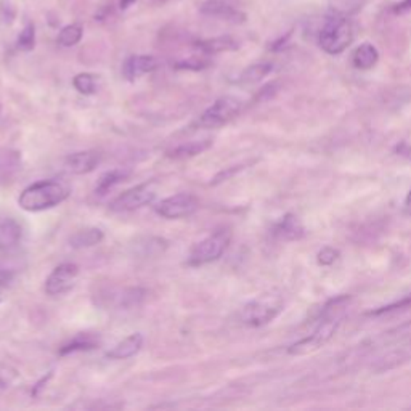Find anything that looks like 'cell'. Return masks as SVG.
Listing matches in <instances>:
<instances>
[{"label":"cell","instance_id":"6da1fadb","mask_svg":"<svg viewBox=\"0 0 411 411\" xmlns=\"http://www.w3.org/2000/svg\"><path fill=\"white\" fill-rule=\"evenodd\" d=\"M70 188L57 180H41L26 186L18 198V204L26 213H41L66 201Z\"/></svg>","mask_w":411,"mask_h":411},{"label":"cell","instance_id":"7a4b0ae2","mask_svg":"<svg viewBox=\"0 0 411 411\" xmlns=\"http://www.w3.org/2000/svg\"><path fill=\"white\" fill-rule=\"evenodd\" d=\"M284 309V297L282 292L269 291L264 292L247 302L241 310V321L246 326L260 328L269 325L277 316L283 312Z\"/></svg>","mask_w":411,"mask_h":411},{"label":"cell","instance_id":"3957f363","mask_svg":"<svg viewBox=\"0 0 411 411\" xmlns=\"http://www.w3.org/2000/svg\"><path fill=\"white\" fill-rule=\"evenodd\" d=\"M353 26L347 16L334 14L323 24L319 36L320 47L329 55H339L353 42Z\"/></svg>","mask_w":411,"mask_h":411},{"label":"cell","instance_id":"277c9868","mask_svg":"<svg viewBox=\"0 0 411 411\" xmlns=\"http://www.w3.org/2000/svg\"><path fill=\"white\" fill-rule=\"evenodd\" d=\"M230 240H232V233H230L228 228L217 230V232L206 236L204 240L196 242V245L191 247L186 264L190 267H201L215 262V260H219L223 252L227 251Z\"/></svg>","mask_w":411,"mask_h":411},{"label":"cell","instance_id":"5b68a950","mask_svg":"<svg viewBox=\"0 0 411 411\" xmlns=\"http://www.w3.org/2000/svg\"><path fill=\"white\" fill-rule=\"evenodd\" d=\"M241 100L236 97H220L198 117L195 126L199 129H217L232 121L241 111Z\"/></svg>","mask_w":411,"mask_h":411},{"label":"cell","instance_id":"8992f818","mask_svg":"<svg viewBox=\"0 0 411 411\" xmlns=\"http://www.w3.org/2000/svg\"><path fill=\"white\" fill-rule=\"evenodd\" d=\"M341 325V316L329 314L325 319L320 321V325L315 328V331L307 336V338L301 339L296 344H292L288 352L291 355H305V353H312L315 351H319L320 347H323L326 342L333 338L336 329Z\"/></svg>","mask_w":411,"mask_h":411},{"label":"cell","instance_id":"52a82bcc","mask_svg":"<svg viewBox=\"0 0 411 411\" xmlns=\"http://www.w3.org/2000/svg\"><path fill=\"white\" fill-rule=\"evenodd\" d=\"M154 198H156V182H146L137 185L114 198L110 203V210H113V213H132V210L140 209L143 206L151 204Z\"/></svg>","mask_w":411,"mask_h":411},{"label":"cell","instance_id":"ba28073f","mask_svg":"<svg viewBox=\"0 0 411 411\" xmlns=\"http://www.w3.org/2000/svg\"><path fill=\"white\" fill-rule=\"evenodd\" d=\"M198 208L199 201L195 195L178 193V195L163 199L158 206H154V210H156L158 215L164 217L167 220H177L193 215L198 210Z\"/></svg>","mask_w":411,"mask_h":411},{"label":"cell","instance_id":"9c48e42d","mask_svg":"<svg viewBox=\"0 0 411 411\" xmlns=\"http://www.w3.org/2000/svg\"><path fill=\"white\" fill-rule=\"evenodd\" d=\"M79 277V267L73 262H65L55 267L53 272L50 273L46 279L43 289L48 296H61L65 292L71 291Z\"/></svg>","mask_w":411,"mask_h":411},{"label":"cell","instance_id":"30bf717a","mask_svg":"<svg viewBox=\"0 0 411 411\" xmlns=\"http://www.w3.org/2000/svg\"><path fill=\"white\" fill-rule=\"evenodd\" d=\"M201 14L233 23L246 21V15L241 11V0H206L201 5Z\"/></svg>","mask_w":411,"mask_h":411},{"label":"cell","instance_id":"8fae6325","mask_svg":"<svg viewBox=\"0 0 411 411\" xmlns=\"http://www.w3.org/2000/svg\"><path fill=\"white\" fill-rule=\"evenodd\" d=\"M102 161V154L93 149H87V151H78L70 154L65 159V167L68 172L74 174V176H84V174L92 172Z\"/></svg>","mask_w":411,"mask_h":411},{"label":"cell","instance_id":"7c38bea8","mask_svg":"<svg viewBox=\"0 0 411 411\" xmlns=\"http://www.w3.org/2000/svg\"><path fill=\"white\" fill-rule=\"evenodd\" d=\"M156 68L158 61L154 57H149V55H135V57L127 58L126 63H124L122 73L124 78L132 82V80L145 76L148 73H153Z\"/></svg>","mask_w":411,"mask_h":411},{"label":"cell","instance_id":"4fadbf2b","mask_svg":"<svg viewBox=\"0 0 411 411\" xmlns=\"http://www.w3.org/2000/svg\"><path fill=\"white\" fill-rule=\"evenodd\" d=\"M142 347H143V336L140 333H134L127 336L126 339H122L121 342H117V344L107 353V357L111 360H126L139 353L142 351Z\"/></svg>","mask_w":411,"mask_h":411},{"label":"cell","instance_id":"5bb4252c","mask_svg":"<svg viewBox=\"0 0 411 411\" xmlns=\"http://www.w3.org/2000/svg\"><path fill=\"white\" fill-rule=\"evenodd\" d=\"M379 60V53H378V48L373 46V43H362V46L355 48V52L352 55V65L353 68H357V70H371L373 66L378 63Z\"/></svg>","mask_w":411,"mask_h":411},{"label":"cell","instance_id":"9a60e30c","mask_svg":"<svg viewBox=\"0 0 411 411\" xmlns=\"http://www.w3.org/2000/svg\"><path fill=\"white\" fill-rule=\"evenodd\" d=\"M196 48L201 50L206 55H214V53H222V52H230V50H236L240 46L233 37L230 36H220L214 37V39H206V41H198Z\"/></svg>","mask_w":411,"mask_h":411},{"label":"cell","instance_id":"2e32d148","mask_svg":"<svg viewBox=\"0 0 411 411\" xmlns=\"http://www.w3.org/2000/svg\"><path fill=\"white\" fill-rule=\"evenodd\" d=\"M105 235L100 228L97 227H89L84 230H79V232L74 233L70 238V245L74 249H85V247H93L100 245L103 241Z\"/></svg>","mask_w":411,"mask_h":411},{"label":"cell","instance_id":"e0dca14e","mask_svg":"<svg viewBox=\"0 0 411 411\" xmlns=\"http://www.w3.org/2000/svg\"><path fill=\"white\" fill-rule=\"evenodd\" d=\"M129 176H130V171H126V169H113V171L105 172L103 176L98 178V183L95 186V193L98 196L108 195V193L113 190L114 186L122 183Z\"/></svg>","mask_w":411,"mask_h":411},{"label":"cell","instance_id":"ac0fdd59","mask_svg":"<svg viewBox=\"0 0 411 411\" xmlns=\"http://www.w3.org/2000/svg\"><path fill=\"white\" fill-rule=\"evenodd\" d=\"M21 240V227L14 219L0 222V249H10Z\"/></svg>","mask_w":411,"mask_h":411},{"label":"cell","instance_id":"d6986e66","mask_svg":"<svg viewBox=\"0 0 411 411\" xmlns=\"http://www.w3.org/2000/svg\"><path fill=\"white\" fill-rule=\"evenodd\" d=\"M210 145H213V142H210V140L188 142V143H183V145L176 146L174 149H171V151H167V156L172 158V159L191 158V156H196V154H201Z\"/></svg>","mask_w":411,"mask_h":411},{"label":"cell","instance_id":"ffe728a7","mask_svg":"<svg viewBox=\"0 0 411 411\" xmlns=\"http://www.w3.org/2000/svg\"><path fill=\"white\" fill-rule=\"evenodd\" d=\"M100 339L93 334H78L76 338H73L68 344L60 348V355H70L74 352H82V351H92V348L98 347Z\"/></svg>","mask_w":411,"mask_h":411},{"label":"cell","instance_id":"44dd1931","mask_svg":"<svg viewBox=\"0 0 411 411\" xmlns=\"http://www.w3.org/2000/svg\"><path fill=\"white\" fill-rule=\"evenodd\" d=\"M275 232L284 240H299L304 235V227L301 225V222L297 220V217L286 215L284 219L278 223Z\"/></svg>","mask_w":411,"mask_h":411},{"label":"cell","instance_id":"7402d4cb","mask_svg":"<svg viewBox=\"0 0 411 411\" xmlns=\"http://www.w3.org/2000/svg\"><path fill=\"white\" fill-rule=\"evenodd\" d=\"M272 70H273L272 63H257V65L249 66L247 70L242 71V74L240 76V82L242 84L259 82V80H262L265 76H269Z\"/></svg>","mask_w":411,"mask_h":411},{"label":"cell","instance_id":"603a6c76","mask_svg":"<svg viewBox=\"0 0 411 411\" xmlns=\"http://www.w3.org/2000/svg\"><path fill=\"white\" fill-rule=\"evenodd\" d=\"M82 34H84V31L80 24H70V26H65L60 31L57 41L61 47H73L80 42V39H82Z\"/></svg>","mask_w":411,"mask_h":411},{"label":"cell","instance_id":"cb8c5ba5","mask_svg":"<svg viewBox=\"0 0 411 411\" xmlns=\"http://www.w3.org/2000/svg\"><path fill=\"white\" fill-rule=\"evenodd\" d=\"M73 85L79 93L82 95H93L97 92V80L93 74L89 73H80L76 78L73 79Z\"/></svg>","mask_w":411,"mask_h":411},{"label":"cell","instance_id":"d4e9b609","mask_svg":"<svg viewBox=\"0 0 411 411\" xmlns=\"http://www.w3.org/2000/svg\"><path fill=\"white\" fill-rule=\"evenodd\" d=\"M366 0H334V14L338 15H348V14H357L358 10L363 9Z\"/></svg>","mask_w":411,"mask_h":411},{"label":"cell","instance_id":"484cf974","mask_svg":"<svg viewBox=\"0 0 411 411\" xmlns=\"http://www.w3.org/2000/svg\"><path fill=\"white\" fill-rule=\"evenodd\" d=\"M36 46V29L34 24H26L24 29L21 31L20 37H18V48L23 50V52H29Z\"/></svg>","mask_w":411,"mask_h":411},{"label":"cell","instance_id":"4316f807","mask_svg":"<svg viewBox=\"0 0 411 411\" xmlns=\"http://www.w3.org/2000/svg\"><path fill=\"white\" fill-rule=\"evenodd\" d=\"M209 66V61L204 58H198V57H191L188 60L178 61V63L174 65L176 70H186V71H201L204 68Z\"/></svg>","mask_w":411,"mask_h":411},{"label":"cell","instance_id":"83f0119b","mask_svg":"<svg viewBox=\"0 0 411 411\" xmlns=\"http://www.w3.org/2000/svg\"><path fill=\"white\" fill-rule=\"evenodd\" d=\"M16 371L9 366H0V392L9 389L16 379Z\"/></svg>","mask_w":411,"mask_h":411},{"label":"cell","instance_id":"f1b7e54d","mask_svg":"<svg viewBox=\"0 0 411 411\" xmlns=\"http://www.w3.org/2000/svg\"><path fill=\"white\" fill-rule=\"evenodd\" d=\"M338 255H339V252L336 251V249L325 247V249H321L320 254H319V262L321 265H329V264H333L336 259H338Z\"/></svg>","mask_w":411,"mask_h":411},{"label":"cell","instance_id":"f546056e","mask_svg":"<svg viewBox=\"0 0 411 411\" xmlns=\"http://www.w3.org/2000/svg\"><path fill=\"white\" fill-rule=\"evenodd\" d=\"M411 10V0H402V2H398L397 5H394V9H392V11L394 14H405V11H408Z\"/></svg>","mask_w":411,"mask_h":411},{"label":"cell","instance_id":"4dcf8cb0","mask_svg":"<svg viewBox=\"0 0 411 411\" xmlns=\"http://www.w3.org/2000/svg\"><path fill=\"white\" fill-rule=\"evenodd\" d=\"M5 296H7V284H5L4 279H0V304L4 302Z\"/></svg>","mask_w":411,"mask_h":411},{"label":"cell","instance_id":"1f68e13d","mask_svg":"<svg viewBox=\"0 0 411 411\" xmlns=\"http://www.w3.org/2000/svg\"><path fill=\"white\" fill-rule=\"evenodd\" d=\"M398 153H400L402 156L411 159V146H400L398 148Z\"/></svg>","mask_w":411,"mask_h":411},{"label":"cell","instance_id":"d6a6232c","mask_svg":"<svg viewBox=\"0 0 411 411\" xmlns=\"http://www.w3.org/2000/svg\"><path fill=\"white\" fill-rule=\"evenodd\" d=\"M405 210L411 217V191L407 195V199H405Z\"/></svg>","mask_w":411,"mask_h":411},{"label":"cell","instance_id":"836d02e7","mask_svg":"<svg viewBox=\"0 0 411 411\" xmlns=\"http://www.w3.org/2000/svg\"><path fill=\"white\" fill-rule=\"evenodd\" d=\"M135 2V0H119V7L122 9V10H126V9H129L130 5H132Z\"/></svg>","mask_w":411,"mask_h":411}]
</instances>
